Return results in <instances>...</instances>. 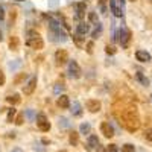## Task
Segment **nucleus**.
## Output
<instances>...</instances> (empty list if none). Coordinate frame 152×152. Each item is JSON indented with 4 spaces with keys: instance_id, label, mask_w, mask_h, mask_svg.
<instances>
[{
    "instance_id": "nucleus-1",
    "label": "nucleus",
    "mask_w": 152,
    "mask_h": 152,
    "mask_svg": "<svg viewBox=\"0 0 152 152\" xmlns=\"http://www.w3.org/2000/svg\"><path fill=\"white\" fill-rule=\"evenodd\" d=\"M120 123H123V126L126 128L129 133H134L140 128V116L138 111L134 107H128L122 111V117H120Z\"/></svg>"
},
{
    "instance_id": "nucleus-10",
    "label": "nucleus",
    "mask_w": 152,
    "mask_h": 152,
    "mask_svg": "<svg viewBox=\"0 0 152 152\" xmlns=\"http://www.w3.org/2000/svg\"><path fill=\"white\" fill-rule=\"evenodd\" d=\"M85 8H87V5H85V2H78L75 3V18L76 20H81L85 17Z\"/></svg>"
},
{
    "instance_id": "nucleus-6",
    "label": "nucleus",
    "mask_w": 152,
    "mask_h": 152,
    "mask_svg": "<svg viewBox=\"0 0 152 152\" xmlns=\"http://www.w3.org/2000/svg\"><path fill=\"white\" fill-rule=\"evenodd\" d=\"M37 82H38V78L34 75V76H31L28 79V82H26L23 85V94L24 96H31V94H34V91L37 88Z\"/></svg>"
},
{
    "instance_id": "nucleus-5",
    "label": "nucleus",
    "mask_w": 152,
    "mask_h": 152,
    "mask_svg": "<svg viewBox=\"0 0 152 152\" xmlns=\"http://www.w3.org/2000/svg\"><path fill=\"white\" fill-rule=\"evenodd\" d=\"M67 73H69V78H71V79H78V78H81V75H82V70H81V67H79V64L75 61V59H71V61H69Z\"/></svg>"
},
{
    "instance_id": "nucleus-27",
    "label": "nucleus",
    "mask_w": 152,
    "mask_h": 152,
    "mask_svg": "<svg viewBox=\"0 0 152 152\" xmlns=\"http://www.w3.org/2000/svg\"><path fill=\"white\" fill-rule=\"evenodd\" d=\"M64 90H65L64 84H55V85H53V93H55L56 96H59V94H61Z\"/></svg>"
},
{
    "instance_id": "nucleus-25",
    "label": "nucleus",
    "mask_w": 152,
    "mask_h": 152,
    "mask_svg": "<svg viewBox=\"0 0 152 152\" xmlns=\"http://www.w3.org/2000/svg\"><path fill=\"white\" fill-rule=\"evenodd\" d=\"M88 23H93V24H97L99 23V17H97V12H88Z\"/></svg>"
},
{
    "instance_id": "nucleus-7",
    "label": "nucleus",
    "mask_w": 152,
    "mask_h": 152,
    "mask_svg": "<svg viewBox=\"0 0 152 152\" xmlns=\"http://www.w3.org/2000/svg\"><path fill=\"white\" fill-rule=\"evenodd\" d=\"M35 120H37V126H38L40 131H43V133H47V131L50 129V123H49V120H47V117H46L44 113H38Z\"/></svg>"
},
{
    "instance_id": "nucleus-43",
    "label": "nucleus",
    "mask_w": 152,
    "mask_h": 152,
    "mask_svg": "<svg viewBox=\"0 0 152 152\" xmlns=\"http://www.w3.org/2000/svg\"><path fill=\"white\" fill-rule=\"evenodd\" d=\"M17 2H23V0H17Z\"/></svg>"
},
{
    "instance_id": "nucleus-33",
    "label": "nucleus",
    "mask_w": 152,
    "mask_h": 152,
    "mask_svg": "<svg viewBox=\"0 0 152 152\" xmlns=\"http://www.w3.org/2000/svg\"><path fill=\"white\" fill-rule=\"evenodd\" d=\"M5 82H6L5 73H3V71H2V69H0V87H2V85H5Z\"/></svg>"
},
{
    "instance_id": "nucleus-11",
    "label": "nucleus",
    "mask_w": 152,
    "mask_h": 152,
    "mask_svg": "<svg viewBox=\"0 0 152 152\" xmlns=\"http://www.w3.org/2000/svg\"><path fill=\"white\" fill-rule=\"evenodd\" d=\"M101 134H103V137L111 138L114 135V128L110 122H102L101 123Z\"/></svg>"
},
{
    "instance_id": "nucleus-2",
    "label": "nucleus",
    "mask_w": 152,
    "mask_h": 152,
    "mask_svg": "<svg viewBox=\"0 0 152 152\" xmlns=\"http://www.w3.org/2000/svg\"><path fill=\"white\" fill-rule=\"evenodd\" d=\"M47 23H49V37H50L52 41L64 43L65 40H67V34H65V31L62 29L61 23L53 17H49Z\"/></svg>"
},
{
    "instance_id": "nucleus-32",
    "label": "nucleus",
    "mask_w": 152,
    "mask_h": 152,
    "mask_svg": "<svg viewBox=\"0 0 152 152\" xmlns=\"http://www.w3.org/2000/svg\"><path fill=\"white\" fill-rule=\"evenodd\" d=\"M20 64H22V61H20V59H17V62H9V69H11V70H14V69L18 67Z\"/></svg>"
},
{
    "instance_id": "nucleus-14",
    "label": "nucleus",
    "mask_w": 152,
    "mask_h": 152,
    "mask_svg": "<svg viewBox=\"0 0 152 152\" xmlns=\"http://www.w3.org/2000/svg\"><path fill=\"white\" fill-rule=\"evenodd\" d=\"M110 8H111V12H113L116 17L123 15V8L117 5V0H110Z\"/></svg>"
},
{
    "instance_id": "nucleus-19",
    "label": "nucleus",
    "mask_w": 152,
    "mask_h": 152,
    "mask_svg": "<svg viewBox=\"0 0 152 152\" xmlns=\"http://www.w3.org/2000/svg\"><path fill=\"white\" fill-rule=\"evenodd\" d=\"M135 78H137V81L140 82V84L143 85V87H148V85H149V79H148L146 76H144V75L142 73V71H137V73H135Z\"/></svg>"
},
{
    "instance_id": "nucleus-44",
    "label": "nucleus",
    "mask_w": 152,
    "mask_h": 152,
    "mask_svg": "<svg viewBox=\"0 0 152 152\" xmlns=\"http://www.w3.org/2000/svg\"><path fill=\"white\" fill-rule=\"evenodd\" d=\"M129 2H135V0H129Z\"/></svg>"
},
{
    "instance_id": "nucleus-41",
    "label": "nucleus",
    "mask_w": 152,
    "mask_h": 152,
    "mask_svg": "<svg viewBox=\"0 0 152 152\" xmlns=\"http://www.w3.org/2000/svg\"><path fill=\"white\" fill-rule=\"evenodd\" d=\"M11 152H23V151H22V149H20V148H15V149H12Z\"/></svg>"
},
{
    "instance_id": "nucleus-18",
    "label": "nucleus",
    "mask_w": 152,
    "mask_h": 152,
    "mask_svg": "<svg viewBox=\"0 0 152 152\" xmlns=\"http://www.w3.org/2000/svg\"><path fill=\"white\" fill-rule=\"evenodd\" d=\"M88 146H90V149H99V146H101V142H99L97 135L91 134L88 137Z\"/></svg>"
},
{
    "instance_id": "nucleus-3",
    "label": "nucleus",
    "mask_w": 152,
    "mask_h": 152,
    "mask_svg": "<svg viewBox=\"0 0 152 152\" xmlns=\"http://www.w3.org/2000/svg\"><path fill=\"white\" fill-rule=\"evenodd\" d=\"M26 35H28V38H26V46L31 49H35V50H40L44 47V41L41 35L38 34L37 31H26Z\"/></svg>"
},
{
    "instance_id": "nucleus-30",
    "label": "nucleus",
    "mask_w": 152,
    "mask_h": 152,
    "mask_svg": "<svg viewBox=\"0 0 152 152\" xmlns=\"http://www.w3.org/2000/svg\"><path fill=\"white\" fill-rule=\"evenodd\" d=\"M122 152H135V148H134V144H131V143H126V144H123V148H122Z\"/></svg>"
},
{
    "instance_id": "nucleus-12",
    "label": "nucleus",
    "mask_w": 152,
    "mask_h": 152,
    "mask_svg": "<svg viewBox=\"0 0 152 152\" xmlns=\"http://www.w3.org/2000/svg\"><path fill=\"white\" fill-rule=\"evenodd\" d=\"M88 32H90V24L85 23V22H79V24L76 26V37L85 38V35H87Z\"/></svg>"
},
{
    "instance_id": "nucleus-39",
    "label": "nucleus",
    "mask_w": 152,
    "mask_h": 152,
    "mask_svg": "<svg viewBox=\"0 0 152 152\" xmlns=\"http://www.w3.org/2000/svg\"><path fill=\"white\" fill-rule=\"evenodd\" d=\"M107 53H114V47H110V46H107Z\"/></svg>"
},
{
    "instance_id": "nucleus-28",
    "label": "nucleus",
    "mask_w": 152,
    "mask_h": 152,
    "mask_svg": "<svg viewBox=\"0 0 152 152\" xmlns=\"http://www.w3.org/2000/svg\"><path fill=\"white\" fill-rule=\"evenodd\" d=\"M90 129H91L90 123H81V126H79V133H81V134H88Z\"/></svg>"
},
{
    "instance_id": "nucleus-42",
    "label": "nucleus",
    "mask_w": 152,
    "mask_h": 152,
    "mask_svg": "<svg viewBox=\"0 0 152 152\" xmlns=\"http://www.w3.org/2000/svg\"><path fill=\"white\" fill-rule=\"evenodd\" d=\"M3 40V34H2V31H0V41Z\"/></svg>"
},
{
    "instance_id": "nucleus-4",
    "label": "nucleus",
    "mask_w": 152,
    "mask_h": 152,
    "mask_svg": "<svg viewBox=\"0 0 152 152\" xmlns=\"http://www.w3.org/2000/svg\"><path fill=\"white\" fill-rule=\"evenodd\" d=\"M129 41H131V32L128 28L122 26L120 31H119V43H120V46L123 49H126L129 46Z\"/></svg>"
},
{
    "instance_id": "nucleus-31",
    "label": "nucleus",
    "mask_w": 152,
    "mask_h": 152,
    "mask_svg": "<svg viewBox=\"0 0 152 152\" xmlns=\"http://www.w3.org/2000/svg\"><path fill=\"white\" fill-rule=\"evenodd\" d=\"M105 3H107V0H99V9H101L102 14H107V6H105Z\"/></svg>"
},
{
    "instance_id": "nucleus-40",
    "label": "nucleus",
    "mask_w": 152,
    "mask_h": 152,
    "mask_svg": "<svg viewBox=\"0 0 152 152\" xmlns=\"http://www.w3.org/2000/svg\"><path fill=\"white\" fill-rule=\"evenodd\" d=\"M35 151H43V146H40V144H37V146H34Z\"/></svg>"
},
{
    "instance_id": "nucleus-8",
    "label": "nucleus",
    "mask_w": 152,
    "mask_h": 152,
    "mask_svg": "<svg viewBox=\"0 0 152 152\" xmlns=\"http://www.w3.org/2000/svg\"><path fill=\"white\" fill-rule=\"evenodd\" d=\"M55 61L58 65H64V64H67L70 59H69V52L65 50V49H58L55 52Z\"/></svg>"
},
{
    "instance_id": "nucleus-24",
    "label": "nucleus",
    "mask_w": 152,
    "mask_h": 152,
    "mask_svg": "<svg viewBox=\"0 0 152 152\" xmlns=\"http://www.w3.org/2000/svg\"><path fill=\"white\" fill-rule=\"evenodd\" d=\"M69 142H70V144H73V146H76V144L79 143V135H78V133H75V131H71V133H70V137H69Z\"/></svg>"
},
{
    "instance_id": "nucleus-22",
    "label": "nucleus",
    "mask_w": 152,
    "mask_h": 152,
    "mask_svg": "<svg viewBox=\"0 0 152 152\" xmlns=\"http://www.w3.org/2000/svg\"><path fill=\"white\" fill-rule=\"evenodd\" d=\"M24 117L28 119L29 122H34L35 119H37V113H35V110H32V108L26 110V111H24Z\"/></svg>"
},
{
    "instance_id": "nucleus-26",
    "label": "nucleus",
    "mask_w": 152,
    "mask_h": 152,
    "mask_svg": "<svg viewBox=\"0 0 152 152\" xmlns=\"http://www.w3.org/2000/svg\"><path fill=\"white\" fill-rule=\"evenodd\" d=\"M6 101H8L9 103H12V105H17V103H20V94H12V96H9V97H6Z\"/></svg>"
},
{
    "instance_id": "nucleus-23",
    "label": "nucleus",
    "mask_w": 152,
    "mask_h": 152,
    "mask_svg": "<svg viewBox=\"0 0 152 152\" xmlns=\"http://www.w3.org/2000/svg\"><path fill=\"white\" fill-rule=\"evenodd\" d=\"M102 24L101 23H97L96 24V29L93 31V32H91V38H93V40H97L99 37H101V34H102Z\"/></svg>"
},
{
    "instance_id": "nucleus-36",
    "label": "nucleus",
    "mask_w": 152,
    "mask_h": 152,
    "mask_svg": "<svg viewBox=\"0 0 152 152\" xmlns=\"http://www.w3.org/2000/svg\"><path fill=\"white\" fill-rule=\"evenodd\" d=\"M144 135H146V138H148L149 142H152V126L146 131V134H144Z\"/></svg>"
},
{
    "instance_id": "nucleus-35",
    "label": "nucleus",
    "mask_w": 152,
    "mask_h": 152,
    "mask_svg": "<svg viewBox=\"0 0 152 152\" xmlns=\"http://www.w3.org/2000/svg\"><path fill=\"white\" fill-rule=\"evenodd\" d=\"M107 152H119V149H117L116 144H110V146L107 148Z\"/></svg>"
},
{
    "instance_id": "nucleus-9",
    "label": "nucleus",
    "mask_w": 152,
    "mask_h": 152,
    "mask_svg": "<svg viewBox=\"0 0 152 152\" xmlns=\"http://www.w3.org/2000/svg\"><path fill=\"white\" fill-rule=\"evenodd\" d=\"M85 107H87V110L90 113H97V111H101L102 103H101V101H97V99H87Z\"/></svg>"
},
{
    "instance_id": "nucleus-21",
    "label": "nucleus",
    "mask_w": 152,
    "mask_h": 152,
    "mask_svg": "<svg viewBox=\"0 0 152 152\" xmlns=\"http://www.w3.org/2000/svg\"><path fill=\"white\" fill-rule=\"evenodd\" d=\"M18 47H20L18 38H17V37H11V38H9V49H11V50H18Z\"/></svg>"
},
{
    "instance_id": "nucleus-29",
    "label": "nucleus",
    "mask_w": 152,
    "mask_h": 152,
    "mask_svg": "<svg viewBox=\"0 0 152 152\" xmlns=\"http://www.w3.org/2000/svg\"><path fill=\"white\" fill-rule=\"evenodd\" d=\"M15 113H17V111H15V108H14V107H12V108H9V111H8V117H6V122H8V123H11L12 120H14Z\"/></svg>"
},
{
    "instance_id": "nucleus-38",
    "label": "nucleus",
    "mask_w": 152,
    "mask_h": 152,
    "mask_svg": "<svg viewBox=\"0 0 152 152\" xmlns=\"http://www.w3.org/2000/svg\"><path fill=\"white\" fill-rule=\"evenodd\" d=\"M3 18H5V8L0 5V20H3Z\"/></svg>"
},
{
    "instance_id": "nucleus-17",
    "label": "nucleus",
    "mask_w": 152,
    "mask_h": 152,
    "mask_svg": "<svg viewBox=\"0 0 152 152\" xmlns=\"http://www.w3.org/2000/svg\"><path fill=\"white\" fill-rule=\"evenodd\" d=\"M26 78H28V75L23 73V71H20V73H17L14 76V79H12V82H14V85H24V81Z\"/></svg>"
},
{
    "instance_id": "nucleus-15",
    "label": "nucleus",
    "mask_w": 152,
    "mask_h": 152,
    "mask_svg": "<svg viewBox=\"0 0 152 152\" xmlns=\"http://www.w3.org/2000/svg\"><path fill=\"white\" fill-rule=\"evenodd\" d=\"M70 111H71V114H73L75 117L78 116H81L82 114V107H81V103H79L78 101H73V102H70Z\"/></svg>"
},
{
    "instance_id": "nucleus-13",
    "label": "nucleus",
    "mask_w": 152,
    "mask_h": 152,
    "mask_svg": "<svg viewBox=\"0 0 152 152\" xmlns=\"http://www.w3.org/2000/svg\"><path fill=\"white\" fill-rule=\"evenodd\" d=\"M135 59H137V61H140V62H151L152 56L146 50H137L135 52Z\"/></svg>"
},
{
    "instance_id": "nucleus-34",
    "label": "nucleus",
    "mask_w": 152,
    "mask_h": 152,
    "mask_svg": "<svg viewBox=\"0 0 152 152\" xmlns=\"http://www.w3.org/2000/svg\"><path fill=\"white\" fill-rule=\"evenodd\" d=\"M23 119H24V113H23V114H18L17 119H15V123H17V125H22V123H23Z\"/></svg>"
},
{
    "instance_id": "nucleus-37",
    "label": "nucleus",
    "mask_w": 152,
    "mask_h": 152,
    "mask_svg": "<svg viewBox=\"0 0 152 152\" xmlns=\"http://www.w3.org/2000/svg\"><path fill=\"white\" fill-rule=\"evenodd\" d=\"M87 52L88 53H93V41L87 43Z\"/></svg>"
},
{
    "instance_id": "nucleus-16",
    "label": "nucleus",
    "mask_w": 152,
    "mask_h": 152,
    "mask_svg": "<svg viewBox=\"0 0 152 152\" xmlns=\"http://www.w3.org/2000/svg\"><path fill=\"white\" fill-rule=\"evenodd\" d=\"M58 107L62 108V110H69V107H70V99H69V96L59 94V97H58Z\"/></svg>"
},
{
    "instance_id": "nucleus-20",
    "label": "nucleus",
    "mask_w": 152,
    "mask_h": 152,
    "mask_svg": "<svg viewBox=\"0 0 152 152\" xmlns=\"http://www.w3.org/2000/svg\"><path fill=\"white\" fill-rule=\"evenodd\" d=\"M58 125H59V128H61V129H70V128H71V123L69 122V119H65V117H61V119H59Z\"/></svg>"
}]
</instances>
